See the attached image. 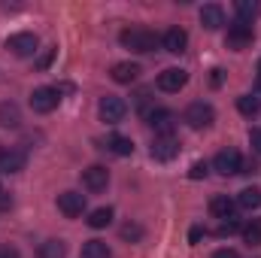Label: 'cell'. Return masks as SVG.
Segmentation results:
<instances>
[{"mask_svg":"<svg viewBox=\"0 0 261 258\" xmlns=\"http://www.w3.org/2000/svg\"><path fill=\"white\" fill-rule=\"evenodd\" d=\"M119 40H122V46H125V49L140 52V55L155 52V46H158V37H155L152 31H146V28H125V31L119 34Z\"/></svg>","mask_w":261,"mask_h":258,"instance_id":"1","label":"cell"},{"mask_svg":"<svg viewBox=\"0 0 261 258\" xmlns=\"http://www.w3.org/2000/svg\"><path fill=\"white\" fill-rule=\"evenodd\" d=\"M182 122L189 125V128H210L213 122H216V110H213V104H203V100H195V104H189L186 107V113H182Z\"/></svg>","mask_w":261,"mask_h":258,"instance_id":"2","label":"cell"},{"mask_svg":"<svg viewBox=\"0 0 261 258\" xmlns=\"http://www.w3.org/2000/svg\"><path fill=\"white\" fill-rule=\"evenodd\" d=\"M58 104H61V91L52 88V85L34 88V94H31V110L40 113V116H49L52 110H58Z\"/></svg>","mask_w":261,"mask_h":258,"instance_id":"3","label":"cell"},{"mask_svg":"<svg viewBox=\"0 0 261 258\" xmlns=\"http://www.w3.org/2000/svg\"><path fill=\"white\" fill-rule=\"evenodd\" d=\"M252 40H255V31H252V24H246V21H234V24L228 28V34H225V46L234 49V52L249 49Z\"/></svg>","mask_w":261,"mask_h":258,"instance_id":"4","label":"cell"},{"mask_svg":"<svg viewBox=\"0 0 261 258\" xmlns=\"http://www.w3.org/2000/svg\"><path fill=\"white\" fill-rule=\"evenodd\" d=\"M97 113H100V122H107V125H119V122L128 116V104H125L122 97H116V94H107V97H100Z\"/></svg>","mask_w":261,"mask_h":258,"instance_id":"5","label":"cell"},{"mask_svg":"<svg viewBox=\"0 0 261 258\" xmlns=\"http://www.w3.org/2000/svg\"><path fill=\"white\" fill-rule=\"evenodd\" d=\"M179 149H182V143H179V137H173V134H155V140H152V158L155 161H173L176 155H179Z\"/></svg>","mask_w":261,"mask_h":258,"instance_id":"6","label":"cell"},{"mask_svg":"<svg viewBox=\"0 0 261 258\" xmlns=\"http://www.w3.org/2000/svg\"><path fill=\"white\" fill-rule=\"evenodd\" d=\"M37 37L31 34V31H21V34H12L9 40H6V49L15 55V58H31L34 52H37Z\"/></svg>","mask_w":261,"mask_h":258,"instance_id":"7","label":"cell"},{"mask_svg":"<svg viewBox=\"0 0 261 258\" xmlns=\"http://www.w3.org/2000/svg\"><path fill=\"white\" fill-rule=\"evenodd\" d=\"M143 119H146V125H149V128H155L158 134H170L173 125H176V113L161 110V107H149V110L143 113Z\"/></svg>","mask_w":261,"mask_h":258,"instance_id":"8","label":"cell"},{"mask_svg":"<svg viewBox=\"0 0 261 258\" xmlns=\"http://www.w3.org/2000/svg\"><path fill=\"white\" fill-rule=\"evenodd\" d=\"M186 82H189V73H186V70H179V67H167V70H161V73H158V88H161V91H167V94L182 91V88H186Z\"/></svg>","mask_w":261,"mask_h":258,"instance_id":"9","label":"cell"},{"mask_svg":"<svg viewBox=\"0 0 261 258\" xmlns=\"http://www.w3.org/2000/svg\"><path fill=\"white\" fill-rule=\"evenodd\" d=\"M82 186H85L91 194L103 192V189L110 186V170H107L103 164H91V167H85V170H82Z\"/></svg>","mask_w":261,"mask_h":258,"instance_id":"10","label":"cell"},{"mask_svg":"<svg viewBox=\"0 0 261 258\" xmlns=\"http://www.w3.org/2000/svg\"><path fill=\"white\" fill-rule=\"evenodd\" d=\"M213 167H216L222 176H234V173H240V167H243V158H240V152H237V149H222V152L216 155Z\"/></svg>","mask_w":261,"mask_h":258,"instance_id":"11","label":"cell"},{"mask_svg":"<svg viewBox=\"0 0 261 258\" xmlns=\"http://www.w3.org/2000/svg\"><path fill=\"white\" fill-rule=\"evenodd\" d=\"M58 210L64 213L67 219H79L85 213V194L79 192H61L58 194Z\"/></svg>","mask_w":261,"mask_h":258,"instance_id":"12","label":"cell"},{"mask_svg":"<svg viewBox=\"0 0 261 258\" xmlns=\"http://www.w3.org/2000/svg\"><path fill=\"white\" fill-rule=\"evenodd\" d=\"M161 46H164L170 55H182V52H186V46H189V34H186L182 28H170V31H164Z\"/></svg>","mask_w":261,"mask_h":258,"instance_id":"13","label":"cell"},{"mask_svg":"<svg viewBox=\"0 0 261 258\" xmlns=\"http://www.w3.org/2000/svg\"><path fill=\"white\" fill-rule=\"evenodd\" d=\"M140 64H134V61H119V64H113L110 70V76H113V82H119V85H130V82H137L140 79Z\"/></svg>","mask_w":261,"mask_h":258,"instance_id":"14","label":"cell"},{"mask_svg":"<svg viewBox=\"0 0 261 258\" xmlns=\"http://www.w3.org/2000/svg\"><path fill=\"white\" fill-rule=\"evenodd\" d=\"M200 24H203L206 31H219V28L225 24V12H222V6H219V3H206V6L200 9Z\"/></svg>","mask_w":261,"mask_h":258,"instance_id":"15","label":"cell"},{"mask_svg":"<svg viewBox=\"0 0 261 258\" xmlns=\"http://www.w3.org/2000/svg\"><path fill=\"white\" fill-rule=\"evenodd\" d=\"M234 210H237V200H231L228 194H216V197L210 200V213H213L219 222L231 219V216H234Z\"/></svg>","mask_w":261,"mask_h":258,"instance_id":"16","label":"cell"},{"mask_svg":"<svg viewBox=\"0 0 261 258\" xmlns=\"http://www.w3.org/2000/svg\"><path fill=\"white\" fill-rule=\"evenodd\" d=\"M24 161L28 158L21 149H9L0 155V173H18V170H24Z\"/></svg>","mask_w":261,"mask_h":258,"instance_id":"17","label":"cell"},{"mask_svg":"<svg viewBox=\"0 0 261 258\" xmlns=\"http://www.w3.org/2000/svg\"><path fill=\"white\" fill-rule=\"evenodd\" d=\"M21 125V110L18 104H0V128H18Z\"/></svg>","mask_w":261,"mask_h":258,"instance_id":"18","label":"cell"},{"mask_svg":"<svg viewBox=\"0 0 261 258\" xmlns=\"http://www.w3.org/2000/svg\"><path fill=\"white\" fill-rule=\"evenodd\" d=\"M88 228H94V231H100V228H107L110 222H113V207H97L94 213H88Z\"/></svg>","mask_w":261,"mask_h":258,"instance_id":"19","label":"cell"},{"mask_svg":"<svg viewBox=\"0 0 261 258\" xmlns=\"http://www.w3.org/2000/svg\"><path fill=\"white\" fill-rule=\"evenodd\" d=\"M107 149H110L113 155H122V158H125V155L134 152V140H130V137H122V134H113V137L107 140Z\"/></svg>","mask_w":261,"mask_h":258,"instance_id":"20","label":"cell"},{"mask_svg":"<svg viewBox=\"0 0 261 258\" xmlns=\"http://www.w3.org/2000/svg\"><path fill=\"white\" fill-rule=\"evenodd\" d=\"M234 9H237V21H246V24H252V18L261 12V6L255 0H237Z\"/></svg>","mask_w":261,"mask_h":258,"instance_id":"21","label":"cell"},{"mask_svg":"<svg viewBox=\"0 0 261 258\" xmlns=\"http://www.w3.org/2000/svg\"><path fill=\"white\" fill-rule=\"evenodd\" d=\"M237 110H240L246 119H255L258 110H261V100L255 94H240V97H237Z\"/></svg>","mask_w":261,"mask_h":258,"instance_id":"22","label":"cell"},{"mask_svg":"<svg viewBox=\"0 0 261 258\" xmlns=\"http://www.w3.org/2000/svg\"><path fill=\"white\" fill-rule=\"evenodd\" d=\"M237 207H243V210H258L261 207V189H255V186L243 189L240 197H237Z\"/></svg>","mask_w":261,"mask_h":258,"instance_id":"23","label":"cell"},{"mask_svg":"<svg viewBox=\"0 0 261 258\" xmlns=\"http://www.w3.org/2000/svg\"><path fill=\"white\" fill-rule=\"evenodd\" d=\"M82 258H113V252H110V246L103 240H88L82 246Z\"/></svg>","mask_w":261,"mask_h":258,"instance_id":"24","label":"cell"},{"mask_svg":"<svg viewBox=\"0 0 261 258\" xmlns=\"http://www.w3.org/2000/svg\"><path fill=\"white\" fill-rule=\"evenodd\" d=\"M243 243L246 246H261V219H252L249 225H243Z\"/></svg>","mask_w":261,"mask_h":258,"instance_id":"25","label":"cell"},{"mask_svg":"<svg viewBox=\"0 0 261 258\" xmlns=\"http://www.w3.org/2000/svg\"><path fill=\"white\" fill-rule=\"evenodd\" d=\"M64 255H67L64 240H46L40 246V258H64Z\"/></svg>","mask_w":261,"mask_h":258,"instance_id":"26","label":"cell"},{"mask_svg":"<svg viewBox=\"0 0 261 258\" xmlns=\"http://www.w3.org/2000/svg\"><path fill=\"white\" fill-rule=\"evenodd\" d=\"M237 231H243V225L237 222V216H231V219L219 222V228H216V234H219V237H231V234H237Z\"/></svg>","mask_w":261,"mask_h":258,"instance_id":"27","label":"cell"},{"mask_svg":"<svg viewBox=\"0 0 261 258\" xmlns=\"http://www.w3.org/2000/svg\"><path fill=\"white\" fill-rule=\"evenodd\" d=\"M122 237L130 240V243H137V240H143V228L134 225V222H128V225H122Z\"/></svg>","mask_w":261,"mask_h":258,"instance_id":"28","label":"cell"},{"mask_svg":"<svg viewBox=\"0 0 261 258\" xmlns=\"http://www.w3.org/2000/svg\"><path fill=\"white\" fill-rule=\"evenodd\" d=\"M206 173H210L206 161H195V164H192V170H189V176H192V179H203Z\"/></svg>","mask_w":261,"mask_h":258,"instance_id":"29","label":"cell"},{"mask_svg":"<svg viewBox=\"0 0 261 258\" xmlns=\"http://www.w3.org/2000/svg\"><path fill=\"white\" fill-rule=\"evenodd\" d=\"M249 146L255 149V155H261V128H252V131H249Z\"/></svg>","mask_w":261,"mask_h":258,"instance_id":"30","label":"cell"},{"mask_svg":"<svg viewBox=\"0 0 261 258\" xmlns=\"http://www.w3.org/2000/svg\"><path fill=\"white\" fill-rule=\"evenodd\" d=\"M203 234H206V231H203V228H200V225H195V228H192V231H189V243H197V240H200V237H203Z\"/></svg>","mask_w":261,"mask_h":258,"instance_id":"31","label":"cell"},{"mask_svg":"<svg viewBox=\"0 0 261 258\" xmlns=\"http://www.w3.org/2000/svg\"><path fill=\"white\" fill-rule=\"evenodd\" d=\"M0 258H18V249L15 246H0Z\"/></svg>","mask_w":261,"mask_h":258,"instance_id":"32","label":"cell"},{"mask_svg":"<svg viewBox=\"0 0 261 258\" xmlns=\"http://www.w3.org/2000/svg\"><path fill=\"white\" fill-rule=\"evenodd\" d=\"M240 173H258V161H246V164L240 167Z\"/></svg>","mask_w":261,"mask_h":258,"instance_id":"33","label":"cell"},{"mask_svg":"<svg viewBox=\"0 0 261 258\" xmlns=\"http://www.w3.org/2000/svg\"><path fill=\"white\" fill-rule=\"evenodd\" d=\"M213 258H240V255H237L234 249H219V252H216Z\"/></svg>","mask_w":261,"mask_h":258,"instance_id":"34","label":"cell"},{"mask_svg":"<svg viewBox=\"0 0 261 258\" xmlns=\"http://www.w3.org/2000/svg\"><path fill=\"white\" fill-rule=\"evenodd\" d=\"M210 82H213V88H219V85H222V70H213V76H210Z\"/></svg>","mask_w":261,"mask_h":258,"instance_id":"35","label":"cell"},{"mask_svg":"<svg viewBox=\"0 0 261 258\" xmlns=\"http://www.w3.org/2000/svg\"><path fill=\"white\" fill-rule=\"evenodd\" d=\"M258 79H261V61H258Z\"/></svg>","mask_w":261,"mask_h":258,"instance_id":"36","label":"cell"},{"mask_svg":"<svg viewBox=\"0 0 261 258\" xmlns=\"http://www.w3.org/2000/svg\"><path fill=\"white\" fill-rule=\"evenodd\" d=\"M0 155H3V146H0Z\"/></svg>","mask_w":261,"mask_h":258,"instance_id":"37","label":"cell"},{"mask_svg":"<svg viewBox=\"0 0 261 258\" xmlns=\"http://www.w3.org/2000/svg\"><path fill=\"white\" fill-rule=\"evenodd\" d=\"M0 194H3V189H0Z\"/></svg>","mask_w":261,"mask_h":258,"instance_id":"38","label":"cell"}]
</instances>
